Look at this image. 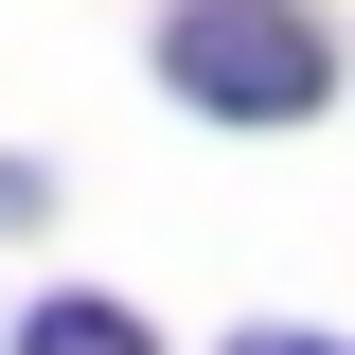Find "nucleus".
<instances>
[{
    "label": "nucleus",
    "mask_w": 355,
    "mask_h": 355,
    "mask_svg": "<svg viewBox=\"0 0 355 355\" xmlns=\"http://www.w3.org/2000/svg\"><path fill=\"white\" fill-rule=\"evenodd\" d=\"M160 71L214 107V125H302L320 89H338V36H320L302 0H178L160 18Z\"/></svg>",
    "instance_id": "1"
}]
</instances>
